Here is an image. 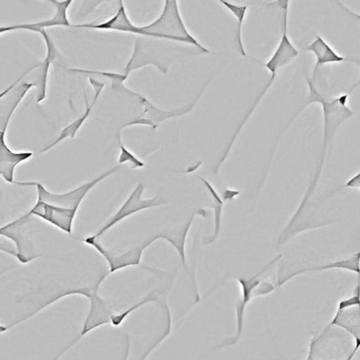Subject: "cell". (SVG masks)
<instances>
[{
  "label": "cell",
  "mask_w": 360,
  "mask_h": 360,
  "mask_svg": "<svg viewBox=\"0 0 360 360\" xmlns=\"http://www.w3.org/2000/svg\"><path fill=\"white\" fill-rule=\"evenodd\" d=\"M274 5H278L281 7V9L283 10V14H282V37L281 39H280L279 46H278L276 51L274 52L271 58H269V62L267 63H261L262 66H264L267 70L271 71V79H269V83L265 86L264 89L261 91L260 96L257 98V100L255 101L254 105H252V108L248 110V115L244 117L243 121L240 124L239 127H238L237 131L233 134V138H231V142L227 145L226 149H225L224 153H223L222 158H221L220 161H219L218 165L214 168V174H218L219 169H220L221 165L224 163L226 158L229 157V153H231V148H233V143L237 140L238 136H239L240 132H241L242 128L244 127L246 123H248V119H250V115L254 113V111L256 110L257 106H258L259 103L262 100L263 96L266 94L267 90L271 87L273 85L274 81H275L276 77H277L278 71L280 69L283 68L286 65L290 64L294 58H296L297 56H299L298 50L295 48V46L292 45L290 39H288V5L290 3L288 1H280V3H275Z\"/></svg>",
  "instance_id": "obj_1"
},
{
  "label": "cell",
  "mask_w": 360,
  "mask_h": 360,
  "mask_svg": "<svg viewBox=\"0 0 360 360\" xmlns=\"http://www.w3.org/2000/svg\"><path fill=\"white\" fill-rule=\"evenodd\" d=\"M143 37L161 39L169 43L186 44L197 48L201 53H210L187 30L176 0H166L161 15L146 26H141Z\"/></svg>",
  "instance_id": "obj_2"
},
{
  "label": "cell",
  "mask_w": 360,
  "mask_h": 360,
  "mask_svg": "<svg viewBox=\"0 0 360 360\" xmlns=\"http://www.w3.org/2000/svg\"><path fill=\"white\" fill-rule=\"evenodd\" d=\"M281 258V255L276 257L269 264L265 265L259 273L255 274L254 276L248 278V279L238 278V283H239L240 288H241V296L238 300L237 309H236L237 332L231 340L227 341V343H224V345H221L220 347L235 345L241 338L242 333H243L244 316H245L246 307L250 304V301L256 297L266 296V295L271 294L276 290V285H274L271 281H267V280H261V276L269 271Z\"/></svg>",
  "instance_id": "obj_3"
},
{
  "label": "cell",
  "mask_w": 360,
  "mask_h": 360,
  "mask_svg": "<svg viewBox=\"0 0 360 360\" xmlns=\"http://www.w3.org/2000/svg\"><path fill=\"white\" fill-rule=\"evenodd\" d=\"M119 166L111 168L107 170L104 174L96 178L92 179L89 182L72 189V191H67L64 193H50L41 183L34 182H16L18 186H35L37 191V200L39 201L45 202V203L51 204V205L58 206V207L68 208V210H79V205H81L83 200L85 199L86 195H88L90 191L94 187H96L98 183L104 181L105 179L109 178L113 174L119 170Z\"/></svg>",
  "instance_id": "obj_4"
},
{
  "label": "cell",
  "mask_w": 360,
  "mask_h": 360,
  "mask_svg": "<svg viewBox=\"0 0 360 360\" xmlns=\"http://www.w3.org/2000/svg\"><path fill=\"white\" fill-rule=\"evenodd\" d=\"M106 275L103 276L100 278L98 282L94 284L91 288H83L79 290H75V295H81V296L87 297L89 299V311H88L87 317H86L85 322L83 324V328H82L81 334L77 337V339L72 341L70 345H67L64 349L53 360H58L70 347H72L77 341L81 340L85 335L89 334L91 330H96V328H100V326H105V324H110L111 317H112L113 313L111 309H109L107 303L105 302L104 299L98 294V290H100L101 284L103 283L105 279H106Z\"/></svg>",
  "instance_id": "obj_5"
},
{
  "label": "cell",
  "mask_w": 360,
  "mask_h": 360,
  "mask_svg": "<svg viewBox=\"0 0 360 360\" xmlns=\"http://www.w3.org/2000/svg\"><path fill=\"white\" fill-rule=\"evenodd\" d=\"M35 87L34 83H24L20 86V92H18V98L13 108L8 113L7 120H6L5 126L0 130V176L10 183V184L16 185L15 169L18 165L29 161L33 157L34 153L32 151H14L8 146L6 142V134H7L8 125L12 115L15 112L16 108L20 105V101L26 96L27 92L31 88Z\"/></svg>",
  "instance_id": "obj_6"
},
{
  "label": "cell",
  "mask_w": 360,
  "mask_h": 360,
  "mask_svg": "<svg viewBox=\"0 0 360 360\" xmlns=\"http://www.w3.org/2000/svg\"><path fill=\"white\" fill-rule=\"evenodd\" d=\"M307 82L309 90L307 105L315 103L321 105L324 117L323 138L330 141L334 138L338 126L353 115V111L347 106L349 94L328 101L318 92L311 79H307Z\"/></svg>",
  "instance_id": "obj_7"
},
{
  "label": "cell",
  "mask_w": 360,
  "mask_h": 360,
  "mask_svg": "<svg viewBox=\"0 0 360 360\" xmlns=\"http://www.w3.org/2000/svg\"><path fill=\"white\" fill-rule=\"evenodd\" d=\"M145 186L144 184L140 183L136 185V188L130 193L128 199L124 202L123 205L120 207V210L98 229L96 235L90 236V239L98 240V238L102 237L105 233L112 229L115 225L119 224L122 221L129 217L134 216L136 212H142V210H149V208L159 207V206L165 205L167 204V200L164 199L163 197H153L151 199H143V193H144Z\"/></svg>",
  "instance_id": "obj_8"
},
{
  "label": "cell",
  "mask_w": 360,
  "mask_h": 360,
  "mask_svg": "<svg viewBox=\"0 0 360 360\" xmlns=\"http://www.w3.org/2000/svg\"><path fill=\"white\" fill-rule=\"evenodd\" d=\"M172 58L174 56L166 54V48L163 45H151L150 41L138 39L134 44V53L128 64L126 65L125 70L122 75L124 79H127L132 71L138 70L148 65H153L166 75Z\"/></svg>",
  "instance_id": "obj_9"
},
{
  "label": "cell",
  "mask_w": 360,
  "mask_h": 360,
  "mask_svg": "<svg viewBox=\"0 0 360 360\" xmlns=\"http://www.w3.org/2000/svg\"><path fill=\"white\" fill-rule=\"evenodd\" d=\"M83 241L88 245L92 246L101 256H103V258L108 263L109 271L107 274L111 275V274L117 273L126 267L141 266L143 254L146 248H148L153 242L157 241V238L155 236H153L140 245L128 250L127 252H122V254H113V252H109L98 240H92L89 237L85 238Z\"/></svg>",
  "instance_id": "obj_10"
},
{
  "label": "cell",
  "mask_w": 360,
  "mask_h": 360,
  "mask_svg": "<svg viewBox=\"0 0 360 360\" xmlns=\"http://www.w3.org/2000/svg\"><path fill=\"white\" fill-rule=\"evenodd\" d=\"M359 284H356L353 294L339 300L336 313L328 326L339 328L355 340H360Z\"/></svg>",
  "instance_id": "obj_11"
},
{
  "label": "cell",
  "mask_w": 360,
  "mask_h": 360,
  "mask_svg": "<svg viewBox=\"0 0 360 360\" xmlns=\"http://www.w3.org/2000/svg\"><path fill=\"white\" fill-rule=\"evenodd\" d=\"M33 219L34 217L27 212L24 216L0 227V236L7 238L15 245L16 250L20 255L18 261L22 264H28L39 257V255L35 254L34 244L25 233V227Z\"/></svg>",
  "instance_id": "obj_12"
},
{
  "label": "cell",
  "mask_w": 360,
  "mask_h": 360,
  "mask_svg": "<svg viewBox=\"0 0 360 360\" xmlns=\"http://www.w3.org/2000/svg\"><path fill=\"white\" fill-rule=\"evenodd\" d=\"M34 218L41 219L45 222L53 225L56 229L71 235L73 231V222L77 217V210L58 207L37 200L35 205L28 212Z\"/></svg>",
  "instance_id": "obj_13"
},
{
  "label": "cell",
  "mask_w": 360,
  "mask_h": 360,
  "mask_svg": "<svg viewBox=\"0 0 360 360\" xmlns=\"http://www.w3.org/2000/svg\"><path fill=\"white\" fill-rule=\"evenodd\" d=\"M136 96L140 98L141 103H142L143 106H144V112L140 115V117H136L134 121L130 122V123L126 124L120 130V134H121L122 130L126 127H130V126H136V125H145V126H150L153 129H157L158 126L162 123V122L165 121V120L172 119V117H182V115H187V113L191 112L193 110V107L197 104L198 100H199V96H198L197 100L195 102H193V104L187 105L184 108L176 109V110H161V109L157 108V107L153 106L146 98L141 96V94H136Z\"/></svg>",
  "instance_id": "obj_14"
},
{
  "label": "cell",
  "mask_w": 360,
  "mask_h": 360,
  "mask_svg": "<svg viewBox=\"0 0 360 360\" xmlns=\"http://www.w3.org/2000/svg\"><path fill=\"white\" fill-rule=\"evenodd\" d=\"M50 4L56 6V12L53 18L45 22H33V24L12 25V26L0 27V34L11 32V31L27 30L32 32L39 33L47 28L53 27H73L68 20V9L72 5V0L67 1H58V0H50Z\"/></svg>",
  "instance_id": "obj_15"
},
{
  "label": "cell",
  "mask_w": 360,
  "mask_h": 360,
  "mask_svg": "<svg viewBox=\"0 0 360 360\" xmlns=\"http://www.w3.org/2000/svg\"><path fill=\"white\" fill-rule=\"evenodd\" d=\"M90 84H91L92 87H94V91H96V96H94V101H92L91 104L88 103V98L85 94V102H86V110L85 112L83 113V115L79 117V119L73 121L72 123L69 124L67 127H65L64 129L60 131V136H58L56 141L50 143L47 147L41 150V153H47L50 149L56 147V145L60 144L63 141L67 140V139H75V136H77V132L81 129L82 126L84 125L86 121H87L88 117L91 115L92 109L96 106V103H98V98H100L101 94H102L103 89L105 88V84L101 83V82L96 81V79H92V77H89Z\"/></svg>",
  "instance_id": "obj_16"
},
{
  "label": "cell",
  "mask_w": 360,
  "mask_h": 360,
  "mask_svg": "<svg viewBox=\"0 0 360 360\" xmlns=\"http://www.w3.org/2000/svg\"><path fill=\"white\" fill-rule=\"evenodd\" d=\"M359 252H355L351 257L342 260L336 261V262L328 263V264L315 265V266L303 267V269H297V271H292V273L286 274L283 277L278 279L277 285L276 288L284 285L286 282L290 281L292 278L297 276L304 275V274L313 273V271H328V269H341V271H347L349 273L356 274L359 276Z\"/></svg>",
  "instance_id": "obj_17"
},
{
  "label": "cell",
  "mask_w": 360,
  "mask_h": 360,
  "mask_svg": "<svg viewBox=\"0 0 360 360\" xmlns=\"http://www.w3.org/2000/svg\"><path fill=\"white\" fill-rule=\"evenodd\" d=\"M119 6V10H117L115 15L112 16L107 22H102V24L77 25V26L73 27H75V28L94 29V30L101 31H117V32L130 33V34L143 37L141 26L132 24L131 20L128 18L123 1H120Z\"/></svg>",
  "instance_id": "obj_18"
},
{
  "label": "cell",
  "mask_w": 360,
  "mask_h": 360,
  "mask_svg": "<svg viewBox=\"0 0 360 360\" xmlns=\"http://www.w3.org/2000/svg\"><path fill=\"white\" fill-rule=\"evenodd\" d=\"M39 34L44 37V41H45L47 54H46L45 60L39 63L41 64V66H39L41 71H39L37 81L34 83L35 88H37V98H35L37 104H41L47 98L48 75H49L50 66H51L52 63L58 56L56 44L53 43L51 37L48 34L47 30L41 31Z\"/></svg>",
  "instance_id": "obj_19"
},
{
  "label": "cell",
  "mask_w": 360,
  "mask_h": 360,
  "mask_svg": "<svg viewBox=\"0 0 360 360\" xmlns=\"http://www.w3.org/2000/svg\"><path fill=\"white\" fill-rule=\"evenodd\" d=\"M197 214L198 212H193V214H191V219H189L184 225H182V226L176 227V229H164V231H160L159 233L155 235L157 240H166L170 245L176 248L179 256H180L181 261H182L183 266L185 267L187 271H188V266H187L186 262L187 235H188L189 229H191L193 220H195V214Z\"/></svg>",
  "instance_id": "obj_20"
},
{
  "label": "cell",
  "mask_w": 360,
  "mask_h": 360,
  "mask_svg": "<svg viewBox=\"0 0 360 360\" xmlns=\"http://www.w3.org/2000/svg\"><path fill=\"white\" fill-rule=\"evenodd\" d=\"M305 51L311 52L316 56L315 68L313 77H316L318 68L322 65L338 64V63L351 62L349 58L339 56L334 49L330 47L328 43L319 35H316L315 41L305 48Z\"/></svg>",
  "instance_id": "obj_21"
},
{
  "label": "cell",
  "mask_w": 360,
  "mask_h": 360,
  "mask_svg": "<svg viewBox=\"0 0 360 360\" xmlns=\"http://www.w3.org/2000/svg\"><path fill=\"white\" fill-rule=\"evenodd\" d=\"M202 182H203L204 186L207 188V191H210V195H212V199H214V205H212V210H214V233L210 236L208 239H204V244L207 245V244L214 243L216 241L217 238L219 237V233H220L221 231V218H222V208L223 205H224V202L223 200L219 197L217 191H214L212 185L210 184L208 181H206L205 179H201Z\"/></svg>",
  "instance_id": "obj_22"
},
{
  "label": "cell",
  "mask_w": 360,
  "mask_h": 360,
  "mask_svg": "<svg viewBox=\"0 0 360 360\" xmlns=\"http://www.w3.org/2000/svg\"><path fill=\"white\" fill-rule=\"evenodd\" d=\"M221 5L224 6L236 18H237V34H236V41H237V49L242 56H246L245 49H244L243 41H242V25L245 20L246 13H248V6L235 5V4L220 0Z\"/></svg>",
  "instance_id": "obj_23"
},
{
  "label": "cell",
  "mask_w": 360,
  "mask_h": 360,
  "mask_svg": "<svg viewBox=\"0 0 360 360\" xmlns=\"http://www.w3.org/2000/svg\"><path fill=\"white\" fill-rule=\"evenodd\" d=\"M159 290H151L149 294H147L140 302L136 303V304L130 307L129 309H125V311H122L120 314H113L112 317H111L110 324L112 326H120L124 323L126 319L131 315L134 311H136V309H140V307H144V305L148 304V303L151 302H158L159 301V296L161 295V292Z\"/></svg>",
  "instance_id": "obj_24"
},
{
  "label": "cell",
  "mask_w": 360,
  "mask_h": 360,
  "mask_svg": "<svg viewBox=\"0 0 360 360\" xmlns=\"http://www.w3.org/2000/svg\"><path fill=\"white\" fill-rule=\"evenodd\" d=\"M120 148H121V153H120L119 157L120 165H121V164H129L132 169H138V168L144 167V162L139 159V158H136L131 151L128 150L122 142H120Z\"/></svg>",
  "instance_id": "obj_25"
},
{
  "label": "cell",
  "mask_w": 360,
  "mask_h": 360,
  "mask_svg": "<svg viewBox=\"0 0 360 360\" xmlns=\"http://www.w3.org/2000/svg\"><path fill=\"white\" fill-rule=\"evenodd\" d=\"M0 252H6V254L18 259V260L20 259V255H18L15 245L12 242H0Z\"/></svg>",
  "instance_id": "obj_26"
},
{
  "label": "cell",
  "mask_w": 360,
  "mask_h": 360,
  "mask_svg": "<svg viewBox=\"0 0 360 360\" xmlns=\"http://www.w3.org/2000/svg\"><path fill=\"white\" fill-rule=\"evenodd\" d=\"M345 187L347 188H357L359 189L360 187V174H356L353 178L349 179L347 181V184H345Z\"/></svg>",
  "instance_id": "obj_27"
},
{
  "label": "cell",
  "mask_w": 360,
  "mask_h": 360,
  "mask_svg": "<svg viewBox=\"0 0 360 360\" xmlns=\"http://www.w3.org/2000/svg\"><path fill=\"white\" fill-rule=\"evenodd\" d=\"M238 195H240V191H233V189H226L223 193V202L231 201L233 198L237 197Z\"/></svg>",
  "instance_id": "obj_28"
},
{
  "label": "cell",
  "mask_w": 360,
  "mask_h": 360,
  "mask_svg": "<svg viewBox=\"0 0 360 360\" xmlns=\"http://www.w3.org/2000/svg\"><path fill=\"white\" fill-rule=\"evenodd\" d=\"M360 347V340H355L354 341V347L353 349H352L351 352H349V355L347 356V358L343 360H353V358L355 357L356 354H357V352L359 351ZM314 360V359H311Z\"/></svg>",
  "instance_id": "obj_29"
},
{
  "label": "cell",
  "mask_w": 360,
  "mask_h": 360,
  "mask_svg": "<svg viewBox=\"0 0 360 360\" xmlns=\"http://www.w3.org/2000/svg\"><path fill=\"white\" fill-rule=\"evenodd\" d=\"M12 326H4V324H0V334L1 333L7 332Z\"/></svg>",
  "instance_id": "obj_30"
}]
</instances>
